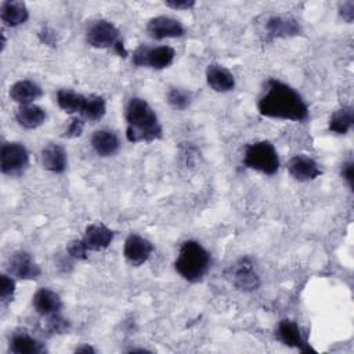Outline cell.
<instances>
[{
	"instance_id": "cell-24",
	"label": "cell",
	"mask_w": 354,
	"mask_h": 354,
	"mask_svg": "<svg viewBox=\"0 0 354 354\" xmlns=\"http://www.w3.org/2000/svg\"><path fill=\"white\" fill-rule=\"evenodd\" d=\"M354 124V111L351 106H343L333 112L328 122L329 131L335 134H346Z\"/></svg>"
},
{
	"instance_id": "cell-38",
	"label": "cell",
	"mask_w": 354,
	"mask_h": 354,
	"mask_svg": "<svg viewBox=\"0 0 354 354\" xmlns=\"http://www.w3.org/2000/svg\"><path fill=\"white\" fill-rule=\"evenodd\" d=\"M4 47H6V33L1 32V51L4 50Z\"/></svg>"
},
{
	"instance_id": "cell-25",
	"label": "cell",
	"mask_w": 354,
	"mask_h": 354,
	"mask_svg": "<svg viewBox=\"0 0 354 354\" xmlns=\"http://www.w3.org/2000/svg\"><path fill=\"white\" fill-rule=\"evenodd\" d=\"M86 101V95L73 90L61 88L57 91V104L66 113H80Z\"/></svg>"
},
{
	"instance_id": "cell-20",
	"label": "cell",
	"mask_w": 354,
	"mask_h": 354,
	"mask_svg": "<svg viewBox=\"0 0 354 354\" xmlns=\"http://www.w3.org/2000/svg\"><path fill=\"white\" fill-rule=\"evenodd\" d=\"M0 18L6 26L15 28L26 22V19L29 18V11L24 1L7 0L1 3Z\"/></svg>"
},
{
	"instance_id": "cell-21",
	"label": "cell",
	"mask_w": 354,
	"mask_h": 354,
	"mask_svg": "<svg viewBox=\"0 0 354 354\" xmlns=\"http://www.w3.org/2000/svg\"><path fill=\"white\" fill-rule=\"evenodd\" d=\"M47 118L46 111L36 105V104H26V105H19L17 112H15V119L19 126L24 129H36L44 123Z\"/></svg>"
},
{
	"instance_id": "cell-7",
	"label": "cell",
	"mask_w": 354,
	"mask_h": 354,
	"mask_svg": "<svg viewBox=\"0 0 354 354\" xmlns=\"http://www.w3.org/2000/svg\"><path fill=\"white\" fill-rule=\"evenodd\" d=\"M86 41L94 48H113L120 41V32L111 21L98 19L88 26Z\"/></svg>"
},
{
	"instance_id": "cell-6",
	"label": "cell",
	"mask_w": 354,
	"mask_h": 354,
	"mask_svg": "<svg viewBox=\"0 0 354 354\" xmlns=\"http://www.w3.org/2000/svg\"><path fill=\"white\" fill-rule=\"evenodd\" d=\"M29 166V152L21 142H4L0 149V170L7 176H19Z\"/></svg>"
},
{
	"instance_id": "cell-37",
	"label": "cell",
	"mask_w": 354,
	"mask_h": 354,
	"mask_svg": "<svg viewBox=\"0 0 354 354\" xmlns=\"http://www.w3.org/2000/svg\"><path fill=\"white\" fill-rule=\"evenodd\" d=\"M75 353H86V354L91 353V354H94V353H95V350H94L90 344H83V346L76 347V348H75Z\"/></svg>"
},
{
	"instance_id": "cell-5",
	"label": "cell",
	"mask_w": 354,
	"mask_h": 354,
	"mask_svg": "<svg viewBox=\"0 0 354 354\" xmlns=\"http://www.w3.org/2000/svg\"><path fill=\"white\" fill-rule=\"evenodd\" d=\"M174 57L176 51L170 46L148 47L145 44H141L134 50L131 55V62L138 68L148 66L152 69H165L173 64Z\"/></svg>"
},
{
	"instance_id": "cell-33",
	"label": "cell",
	"mask_w": 354,
	"mask_h": 354,
	"mask_svg": "<svg viewBox=\"0 0 354 354\" xmlns=\"http://www.w3.org/2000/svg\"><path fill=\"white\" fill-rule=\"evenodd\" d=\"M340 174H342L343 180L347 183V185L350 187V189H353V187H354V163L351 159L343 162V165L340 167Z\"/></svg>"
},
{
	"instance_id": "cell-10",
	"label": "cell",
	"mask_w": 354,
	"mask_h": 354,
	"mask_svg": "<svg viewBox=\"0 0 354 354\" xmlns=\"http://www.w3.org/2000/svg\"><path fill=\"white\" fill-rule=\"evenodd\" d=\"M275 337L285 346L288 347H293L297 348L301 353H310L314 350L311 348V346L307 343L306 337L301 333L300 326L297 325V322L292 321V319H282L278 322L277 329H275Z\"/></svg>"
},
{
	"instance_id": "cell-22",
	"label": "cell",
	"mask_w": 354,
	"mask_h": 354,
	"mask_svg": "<svg viewBox=\"0 0 354 354\" xmlns=\"http://www.w3.org/2000/svg\"><path fill=\"white\" fill-rule=\"evenodd\" d=\"M91 147L100 156H111L118 152L120 141L113 131L102 129L94 131L91 137Z\"/></svg>"
},
{
	"instance_id": "cell-3",
	"label": "cell",
	"mask_w": 354,
	"mask_h": 354,
	"mask_svg": "<svg viewBox=\"0 0 354 354\" xmlns=\"http://www.w3.org/2000/svg\"><path fill=\"white\" fill-rule=\"evenodd\" d=\"M210 267L209 252L196 241H184L174 261L176 271L188 282L196 283L203 279Z\"/></svg>"
},
{
	"instance_id": "cell-9",
	"label": "cell",
	"mask_w": 354,
	"mask_h": 354,
	"mask_svg": "<svg viewBox=\"0 0 354 354\" xmlns=\"http://www.w3.org/2000/svg\"><path fill=\"white\" fill-rule=\"evenodd\" d=\"M234 286L242 292H253L260 286V277L254 271L253 261L249 257L239 259L228 271Z\"/></svg>"
},
{
	"instance_id": "cell-34",
	"label": "cell",
	"mask_w": 354,
	"mask_h": 354,
	"mask_svg": "<svg viewBox=\"0 0 354 354\" xmlns=\"http://www.w3.org/2000/svg\"><path fill=\"white\" fill-rule=\"evenodd\" d=\"M165 4L173 10H189L195 6V0H167Z\"/></svg>"
},
{
	"instance_id": "cell-31",
	"label": "cell",
	"mask_w": 354,
	"mask_h": 354,
	"mask_svg": "<svg viewBox=\"0 0 354 354\" xmlns=\"http://www.w3.org/2000/svg\"><path fill=\"white\" fill-rule=\"evenodd\" d=\"M83 129H84V119L82 116H75L69 120L62 137H66V138H76L79 136H82L83 133Z\"/></svg>"
},
{
	"instance_id": "cell-36",
	"label": "cell",
	"mask_w": 354,
	"mask_h": 354,
	"mask_svg": "<svg viewBox=\"0 0 354 354\" xmlns=\"http://www.w3.org/2000/svg\"><path fill=\"white\" fill-rule=\"evenodd\" d=\"M113 51L119 55V57H127V50L124 48V44H123V41L120 40V41H118L116 44H115V47H113Z\"/></svg>"
},
{
	"instance_id": "cell-13",
	"label": "cell",
	"mask_w": 354,
	"mask_h": 354,
	"mask_svg": "<svg viewBox=\"0 0 354 354\" xmlns=\"http://www.w3.org/2000/svg\"><path fill=\"white\" fill-rule=\"evenodd\" d=\"M301 32L300 24L290 17H281L274 15L267 19L266 22V36L267 41H271L274 39H283V37H292L297 36Z\"/></svg>"
},
{
	"instance_id": "cell-18",
	"label": "cell",
	"mask_w": 354,
	"mask_h": 354,
	"mask_svg": "<svg viewBox=\"0 0 354 354\" xmlns=\"http://www.w3.org/2000/svg\"><path fill=\"white\" fill-rule=\"evenodd\" d=\"M40 162L41 167L47 171L59 174L64 173L66 169L68 158L64 147L58 144H48L40 152Z\"/></svg>"
},
{
	"instance_id": "cell-19",
	"label": "cell",
	"mask_w": 354,
	"mask_h": 354,
	"mask_svg": "<svg viewBox=\"0 0 354 354\" xmlns=\"http://www.w3.org/2000/svg\"><path fill=\"white\" fill-rule=\"evenodd\" d=\"M8 95L12 101L18 102L19 105H26V104H33V101L39 100L43 95V90L36 82L24 79V80L15 82L10 87Z\"/></svg>"
},
{
	"instance_id": "cell-17",
	"label": "cell",
	"mask_w": 354,
	"mask_h": 354,
	"mask_svg": "<svg viewBox=\"0 0 354 354\" xmlns=\"http://www.w3.org/2000/svg\"><path fill=\"white\" fill-rule=\"evenodd\" d=\"M206 83L217 93H227L235 87V77L225 66L210 64L206 68Z\"/></svg>"
},
{
	"instance_id": "cell-2",
	"label": "cell",
	"mask_w": 354,
	"mask_h": 354,
	"mask_svg": "<svg viewBox=\"0 0 354 354\" xmlns=\"http://www.w3.org/2000/svg\"><path fill=\"white\" fill-rule=\"evenodd\" d=\"M126 138L130 142H151L162 137V126L151 105L140 98L133 97L126 106Z\"/></svg>"
},
{
	"instance_id": "cell-1",
	"label": "cell",
	"mask_w": 354,
	"mask_h": 354,
	"mask_svg": "<svg viewBox=\"0 0 354 354\" xmlns=\"http://www.w3.org/2000/svg\"><path fill=\"white\" fill-rule=\"evenodd\" d=\"M259 112L266 118L303 122L308 118V106L303 97L289 84L270 79L257 102Z\"/></svg>"
},
{
	"instance_id": "cell-30",
	"label": "cell",
	"mask_w": 354,
	"mask_h": 354,
	"mask_svg": "<svg viewBox=\"0 0 354 354\" xmlns=\"http://www.w3.org/2000/svg\"><path fill=\"white\" fill-rule=\"evenodd\" d=\"M66 254L73 260H87L88 249L84 246L82 238L71 241L66 246Z\"/></svg>"
},
{
	"instance_id": "cell-29",
	"label": "cell",
	"mask_w": 354,
	"mask_h": 354,
	"mask_svg": "<svg viewBox=\"0 0 354 354\" xmlns=\"http://www.w3.org/2000/svg\"><path fill=\"white\" fill-rule=\"evenodd\" d=\"M15 293V281L10 274L0 275V300L3 304H7L12 300Z\"/></svg>"
},
{
	"instance_id": "cell-11",
	"label": "cell",
	"mask_w": 354,
	"mask_h": 354,
	"mask_svg": "<svg viewBox=\"0 0 354 354\" xmlns=\"http://www.w3.org/2000/svg\"><path fill=\"white\" fill-rule=\"evenodd\" d=\"M147 32L152 39L163 40V39L181 37L185 33V28L176 18L166 17V15H159V17L151 18L148 21Z\"/></svg>"
},
{
	"instance_id": "cell-23",
	"label": "cell",
	"mask_w": 354,
	"mask_h": 354,
	"mask_svg": "<svg viewBox=\"0 0 354 354\" xmlns=\"http://www.w3.org/2000/svg\"><path fill=\"white\" fill-rule=\"evenodd\" d=\"M10 351L15 354H41L46 353L43 343L25 332H17L10 339Z\"/></svg>"
},
{
	"instance_id": "cell-32",
	"label": "cell",
	"mask_w": 354,
	"mask_h": 354,
	"mask_svg": "<svg viewBox=\"0 0 354 354\" xmlns=\"http://www.w3.org/2000/svg\"><path fill=\"white\" fill-rule=\"evenodd\" d=\"M37 36H39V40H40L41 43H44V44H47V46H50V47H57V43H58L57 33H55V30H53L51 28L43 26V28L39 30Z\"/></svg>"
},
{
	"instance_id": "cell-15",
	"label": "cell",
	"mask_w": 354,
	"mask_h": 354,
	"mask_svg": "<svg viewBox=\"0 0 354 354\" xmlns=\"http://www.w3.org/2000/svg\"><path fill=\"white\" fill-rule=\"evenodd\" d=\"M289 174L297 181H311L322 174L319 165L307 155H296L288 162Z\"/></svg>"
},
{
	"instance_id": "cell-8",
	"label": "cell",
	"mask_w": 354,
	"mask_h": 354,
	"mask_svg": "<svg viewBox=\"0 0 354 354\" xmlns=\"http://www.w3.org/2000/svg\"><path fill=\"white\" fill-rule=\"evenodd\" d=\"M7 274L17 279L35 281L41 275V268L29 252L17 250L8 257Z\"/></svg>"
},
{
	"instance_id": "cell-4",
	"label": "cell",
	"mask_w": 354,
	"mask_h": 354,
	"mask_svg": "<svg viewBox=\"0 0 354 354\" xmlns=\"http://www.w3.org/2000/svg\"><path fill=\"white\" fill-rule=\"evenodd\" d=\"M243 165L248 169L272 176L279 169V156L274 144L270 141H254L245 147Z\"/></svg>"
},
{
	"instance_id": "cell-28",
	"label": "cell",
	"mask_w": 354,
	"mask_h": 354,
	"mask_svg": "<svg viewBox=\"0 0 354 354\" xmlns=\"http://www.w3.org/2000/svg\"><path fill=\"white\" fill-rule=\"evenodd\" d=\"M46 328L50 333L61 335V333H66L71 329V322L66 318H64L59 313H57L47 317Z\"/></svg>"
},
{
	"instance_id": "cell-12",
	"label": "cell",
	"mask_w": 354,
	"mask_h": 354,
	"mask_svg": "<svg viewBox=\"0 0 354 354\" xmlns=\"http://www.w3.org/2000/svg\"><path fill=\"white\" fill-rule=\"evenodd\" d=\"M152 252V242L137 234H130L123 245V254L126 260L134 267L144 264L151 257Z\"/></svg>"
},
{
	"instance_id": "cell-27",
	"label": "cell",
	"mask_w": 354,
	"mask_h": 354,
	"mask_svg": "<svg viewBox=\"0 0 354 354\" xmlns=\"http://www.w3.org/2000/svg\"><path fill=\"white\" fill-rule=\"evenodd\" d=\"M167 102L171 108L177 111H184L191 104V93L180 87H171L167 91Z\"/></svg>"
},
{
	"instance_id": "cell-16",
	"label": "cell",
	"mask_w": 354,
	"mask_h": 354,
	"mask_svg": "<svg viewBox=\"0 0 354 354\" xmlns=\"http://www.w3.org/2000/svg\"><path fill=\"white\" fill-rule=\"evenodd\" d=\"M32 306L37 314L48 317L61 311L62 300L54 290L48 288H40L32 297Z\"/></svg>"
},
{
	"instance_id": "cell-35",
	"label": "cell",
	"mask_w": 354,
	"mask_h": 354,
	"mask_svg": "<svg viewBox=\"0 0 354 354\" xmlns=\"http://www.w3.org/2000/svg\"><path fill=\"white\" fill-rule=\"evenodd\" d=\"M340 15L346 22H353L354 18V3L353 1H346L340 4Z\"/></svg>"
},
{
	"instance_id": "cell-26",
	"label": "cell",
	"mask_w": 354,
	"mask_h": 354,
	"mask_svg": "<svg viewBox=\"0 0 354 354\" xmlns=\"http://www.w3.org/2000/svg\"><path fill=\"white\" fill-rule=\"evenodd\" d=\"M106 112V104L104 97L97 95V94H91L86 97L83 109L80 112V116L84 120H90V122H97L100 119L104 118Z\"/></svg>"
},
{
	"instance_id": "cell-14",
	"label": "cell",
	"mask_w": 354,
	"mask_h": 354,
	"mask_svg": "<svg viewBox=\"0 0 354 354\" xmlns=\"http://www.w3.org/2000/svg\"><path fill=\"white\" fill-rule=\"evenodd\" d=\"M115 232L102 223H93L86 227L82 238L88 252H98L106 249L113 241Z\"/></svg>"
}]
</instances>
